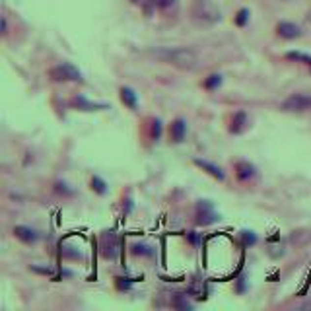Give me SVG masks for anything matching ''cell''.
Returning a JSON list of instances; mask_svg holds the SVG:
<instances>
[{"instance_id":"4","label":"cell","mask_w":311,"mask_h":311,"mask_svg":"<svg viewBox=\"0 0 311 311\" xmlns=\"http://www.w3.org/2000/svg\"><path fill=\"white\" fill-rule=\"evenodd\" d=\"M100 249H102V257L109 260H115L119 257V239L113 232H105L102 235V243H100Z\"/></svg>"},{"instance_id":"17","label":"cell","mask_w":311,"mask_h":311,"mask_svg":"<svg viewBox=\"0 0 311 311\" xmlns=\"http://www.w3.org/2000/svg\"><path fill=\"white\" fill-rule=\"evenodd\" d=\"M220 84H222V76L220 74H210L207 80L203 82V86L207 90H216V88H220Z\"/></svg>"},{"instance_id":"7","label":"cell","mask_w":311,"mask_h":311,"mask_svg":"<svg viewBox=\"0 0 311 311\" xmlns=\"http://www.w3.org/2000/svg\"><path fill=\"white\" fill-rule=\"evenodd\" d=\"M14 235H16L20 241H24L26 245L37 243V239H39V233H37L35 230L27 228V226H16V228H14Z\"/></svg>"},{"instance_id":"15","label":"cell","mask_w":311,"mask_h":311,"mask_svg":"<svg viewBox=\"0 0 311 311\" xmlns=\"http://www.w3.org/2000/svg\"><path fill=\"white\" fill-rule=\"evenodd\" d=\"M171 306H173L175 310H193V304L187 300L185 294H175L173 300H171Z\"/></svg>"},{"instance_id":"1","label":"cell","mask_w":311,"mask_h":311,"mask_svg":"<svg viewBox=\"0 0 311 311\" xmlns=\"http://www.w3.org/2000/svg\"><path fill=\"white\" fill-rule=\"evenodd\" d=\"M148 52H150V56H154L165 64H171L179 70H193L199 66V54L187 47H156Z\"/></svg>"},{"instance_id":"19","label":"cell","mask_w":311,"mask_h":311,"mask_svg":"<svg viewBox=\"0 0 311 311\" xmlns=\"http://www.w3.org/2000/svg\"><path fill=\"white\" fill-rule=\"evenodd\" d=\"M247 20H249V10H245V8H243V10H239V12H237V16H235V24L243 27V26L247 24Z\"/></svg>"},{"instance_id":"20","label":"cell","mask_w":311,"mask_h":311,"mask_svg":"<svg viewBox=\"0 0 311 311\" xmlns=\"http://www.w3.org/2000/svg\"><path fill=\"white\" fill-rule=\"evenodd\" d=\"M159 134H161V123L156 119L152 121V129H150V136H152V140H157L159 138Z\"/></svg>"},{"instance_id":"5","label":"cell","mask_w":311,"mask_h":311,"mask_svg":"<svg viewBox=\"0 0 311 311\" xmlns=\"http://www.w3.org/2000/svg\"><path fill=\"white\" fill-rule=\"evenodd\" d=\"M311 107V98L306 94H294L288 100H284L282 104V111H292V113H300Z\"/></svg>"},{"instance_id":"9","label":"cell","mask_w":311,"mask_h":311,"mask_svg":"<svg viewBox=\"0 0 311 311\" xmlns=\"http://www.w3.org/2000/svg\"><path fill=\"white\" fill-rule=\"evenodd\" d=\"M185 134H187V123H185L183 119H175V121L171 123V127H169V136H171V140H173L175 144H179V142L185 140Z\"/></svg>"},{"instance_id":"8","label":"cell","mask_w":311,"mask_h":311,"mask_svg":"<svg viewBox=\"0 0 311 311\" xmlns=\"http://www.w3.org/2000/svg\"><path fill=\"white\" fill-rule=\"evenodd\" d=\"M195 165L197 167H201L203 171H207L208 175H212L214 179H218V181H224L226 179V175H224V171H222V167L220 165H216V163H212V161H208V159H195Z\"/></svg>"},{"instance_id":"3","label":"cell","mask_w":311,"mask_h":311,"mask_svg":"<svg viewBox=\"0 0 311 311\" xmlns=\"http://www.w3.org/2000/svg\"><path fill=\"white\" fill-rule=\"evenodd\" d=\"M49 78L52 82H82V72L74 64L62 62L49 70Z\"/></svg>"},{"instance_id":"23","label":"cell","mask_w":311,"mask_h":311,"mask_svg":"<svg viewBox=\"0 0 311 311\" xmlns=\"http://www.w3.org/2000/svg\"><path fill=\"white\" fill-rule=\"evenodd\" d=\"M6 31H8V22H6V18L2 16V33L6 35Z\"/></svg>"},{"instance_id":"16","label":"cell","mask_w":311,"mask_h":311,"mask_svg":"<svg viewBox=\"0 0 311 311\" xmlns=\"http://www.w3.org/2000/svg\"><path fill=\"white\" fill-rule=\"evenodd\" d=\"M72 104L76 105L78 109H82V111H94V109H104V107H105L104 104H100V105H98V104H90V102H86L84 98H76Z\"/></svg>"},{"instance_id":"13","label":"cell","mask_w":311,"mask_h":311,"mask_svg":"<svg viewBox=\"0 0 311 311\" xmlns=\"http://www.w3.org/2000/svg\"><path fill=\"white\" fill-rule=\"evenodd\" d=\"M121 102L127 105L129 109H136V104H138V98H136V94H134V90H130V88H121Z\"/></svg>"},{"instance_id":"6","label":"cell","mask_w":311,"mask_h":311,"mask_svg":"<svg viewBox=\"0 0 311 311\" xmlns=\"http://www.w3.org/2000/svg\"><path fill=\"white\" fill-rule=\"evenodd\" d=\"M276 33H278L282 39H296V37L302 35V29H300L296 24H292V22H280V24L276 26Z\"/></svg>"},{"instance_id":"10","label":"cell","mask_w":311,"mask_h":311,"mask_svg":"<svg viewBox=\"0 0 311 311\" xmlns=\"http://www.w3.org/2000/svg\"><path fill=\"white\" fill-rule=\"evenodd\" d=\"M255 173H257V169H255L253 163H249V161H237L235 163V177L239 181H249V179L255 177Z\"/></svg>"},{"instance_id":"11","label":"cell","mask_w":311,"mask_h":311,"mask_svg":"<svg viewBox=\"0 0 311 311\" xmlns=\"http://www.w3.org/2000/svg\"><path fill=\"white\" fill-rule=\"evenodd\" d=\"M216 220H220L218 218V214L212 210V205H208L207 201H203L201 205H199V224H203V226H207V224H212V222H216Z\"/></svg>"},{"instance_id":"22","label":"cell","mask_w":311,"mask_h":311,"mask_svg":"<svg viewBox=\"0 0 311 311\" xmlns=\"http://www.w3.org/2000/svg\"><path fill=\"white\" fill-rule=\"evenodd\" d=\"M56 191H58V193H68V195H72V193H74V191L66 189V185H64V183H56Z\"/></svg>"},{"instance_id":"12","label":"cell","mask_w":311,"mask_h":311,"mask_svg":"<svg viewBox=\"0 0 311 311\" xmlns=\"http://www.w3.org/2000/svg\"><path fill=\"white\" fill-rule=\"evenodd\" d=\"M245 127H247V115H245V111H237V113L233 115V119H232L230 130H232L233 134H239V132L245 130Z\"/></svg>"},{"instance_id":"21","label":"cell","mask_w":311,"mask_h":311,"mask_svg":"<svg viewBox=\"0 0 311 311\" xmlns=\"http://www.w3.org/2000/svg\"><path fill=\"white\" fill-rule=\"evenodd\" d=\"M154 2L156 8H161V10H167V8H171L177 0H152Z\"/></svg>"},{"instance_id":"25","label":"cell","mask_w":311,"mask_h":311,"mask_svg":"<svg viewBox=\"0 0 311 311\" xmlns=\"http://www.w3.org/2000/svg\"><path fill=\"white\" fill-rule=\"evenodd\" d=\"M189 239H191V241H193V243H197V241H199V237H197V235H195V233H189Z\"/></svg>"},{"instance_id":"24","label":"cell","mask_w":311,"mask_h":311,"mask_svg":"<svg viewBox=\"0 0 311 311\" xmlns=\"http://www.w3.org/2000/svg\"><path fill=\"white\" fill-rule=\"evenodd\" d=\"M134 4H140V6H146V2H150V4H154L152 0H132Z\"/></svg>"},{"instance_id":"18","label":"cell","mask_w":311,"mask_h":311,"mask_svg":"<svg viewBox=\"0 0 311 311\" xmlns=\"http://www.w3.org/2000/svg\"><path fill=\"white\" fill-rule=\"evenodd\" d=\"M92 189L98 193V195H105L107 193V183L100 177H92Z\"/></svg>"},{"instance_id":"26","label":"cell","mask_w":311,"mask_h":311,"mask_svg":"<svg viewBox=\"0 0 311 311\" xmlns=\"http://www.w3.org/2000/svg\"><path fill=\"white\" fill-rule=\"evenodd\" d=\"M310 68H311V60H310Z\"/></svg>"},{"instance_id":"14","label":"cell","mask_w":311,"mask_h":311,"mask_svg":"<svg viewBox=\"0 0 311 311\" xmlns=\"http://www.w3.org/2000/svg\"><path fill=\"white\" fill-rule=\"evenodd\" d=\"M130 253L136 255V257H154L156 249L152 245H146V243H134V245H130Z\"/></svg>"},{"instance_id":"2","label":"cell","mask_w":311,"mask_h":311,"mask_svg":"<svg viewBox=\"0 0 311 311\" xmlns=\"http://www.w3.org/2000/svg\"><path fill=\"white\" fill-rule=\"evenodd\" d=\"M191 20L201 27H210L222 20V12L212 0H193Z\"/></svg>"}]
</instances>
